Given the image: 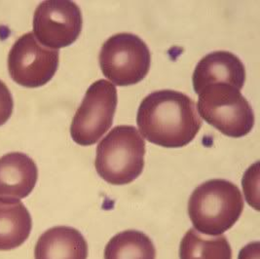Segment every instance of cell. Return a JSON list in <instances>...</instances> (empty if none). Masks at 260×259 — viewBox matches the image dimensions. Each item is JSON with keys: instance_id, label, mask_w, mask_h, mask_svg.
Segmentation results:
<instances>
[{"instance_id": "2", "label": "cell", "mask_w": 260, "mask_h": 259, "mask_svg": "<svg viewBox=\"0 0 260 259\" xmlns=\"http://www.w3.org/2000/svg\"><path fill=\"white\" fill-rule=\"evenodd\" d=\"M244 205L237 185L215 178L202 183L193 191L188 201V215L199 233L221 236L239 220Z\"/></svg>"}, {"instance_id": "16", "label": "cell", "mask_w": 260, "mask_h": 259, "mask_svg": "<svg viewBox=\"0 0 260 259\" xmlns=\"http://www.w3.org/2000/svg\"><path fill=\"white\" fill-rule=\"evenodd\" d=\"M259 242L249 243L243 247L238 259H260Z\"/></svg>"}, {"instance_id": "1", "label": "cell", "mask_w": 260, "mask_h": 259, "mask_svg": "<svg viewBox=\"0 0 260 259\" xmlns=\"http://www.w3.org/2000/svg\"><path fill=\"white\" fill-rule=\"evenodd\" d=\"M142 138L168 148L192 142L203 125L195 102L178 91L161 90L146 95L137 115Z\"/></svg>"}, {"instance_id": "8", "label": "cell", "mask_w": 260, "mask_h": 259, "mask_svg": "<svg viewBox=\"0 0 260 259\" xmlns=\"http://www.w3.org/2000/svg\"><path fill=\"white\" fill-rule=\"evenodd\" d=\"M82 13L69 0L41 2L34 15V35L45 47L54 50L73 44L82 30Z\"/></svg>"}, {"instance_id": "11", "label": "cell", "mask_w": 260, "mask_h": 259, "mask_svg": "<svg viewBox=\"0 0 260 259\" xmlns=\"http://www.w3.org/2000/svg\"><path fill=\"white\" fill-rule=\"evenodd\" d=\"M88 244L84 236L70 226H55L39 237L36 259H87Z\"/></svg>"}, {"instance_id": "6", "label": "cell", "mask_w": 260, "mask_h": 259, "mask_svg": "<svg viewBox=\"0 0 260 259\" xmlns=\"http://www.w3.org/2000/svg\"><path fill=\"white\" fill-rule=\"evenodd\" d=\"M117 103V89L114 84L105 79L93 83L72 119V140L83 146L99 142L112 126Z\"/></svg>"}, {"instance_id": "5", "label": "cell", "mask_w": 260, "mask_h": 259, "mask_svg": "<svg viewBox=\"0 0 260 259\" xmlns=\"http://www.w3.org/2000/svg\"><path fill=\"white\" fill-rule=\"evenodd\" d=\"M99 59L108 80L117 86H130L145 78L150 70L151 54L142 38L124 33L107 39Z\"/></svg>"}, {"instance_id": "3", "label": "cell", "mask_w": 260, "mask_h": 259, "mask_svg": "<svg viewBox=\"0 0 260 259\" xmlns=\"http://www.w3.org/2000/svg\"><path fill=\"white\" fill-rule=\"evenodd\" d=\"M144 155L145 142L138 129L116 126L96 147L95 171L110 184H128L142 175Z\"/></svg>"}, {"instance_id": "13", "label": "cell", "mask_w": 260, "mask_h": 259, "mask_svg": "<svg viewBox=\"0 0 260 259\" xmlns=\"http://www.w3.org/2000/svg\"><path fill=\"white\" fill-rule=\"evenodd\" d=\"M180 259H232V248L224 235L206 237L188 230L180 242Z\"/></svg>"}, {"instance_id": "10", "label": "cell", "mask_w": 260, "mask_h": 259, "mask_svg": "<svg viewBox=\"0 0 260 259\" xmlns=\"http://www.w3.org/2000/svg\"><path fill=\"white\" fill-rule=\"evenodd\" d=\"M38 170L26 154L12 152L0 158V200L20 201L35 189Z\"/></svg>"}, {"instance_id": "15", "label": "cell", "mask_w": 260, "mask_h": 259, "mask_svg": "<svg viewBox=\"0 0 260 259\" xmlns=\"http://www.w3.org/2000/svg\"><path fill=\"white\" fill-rule=\"evenodd\" d=\"M14 101L8 87L0 80V126L4 125L12 115Z\"/></svg>"}, {"instance_id": "14", "label": "cell", "mask_w": 260, "mask_h": 259, "mask_svg": "<svg viewBox=\"0 0 260 259\" xmlns=\"http://www.w3.org/2000/svg\"><path fill=\"white\" fill-rule=\"evenodd\" d=\"M105 259H156V248L151 239L143 232L126 230L107 243Z\"/></svg>"}, {"instance_id": "7", "label": "cell", "mask_w": 260, "mask_h": 259, "mask_svg": "<svg viewBox=\"0 0 260 259\" xmlns=\"http://www.w3.org/2000/svg\"><path fill=\"white\" fill-rule=\"evenodd\" d=\"M59 50L43 46L32 33L21 36L8 55V70L17 84L38 88L47 84L59 68Z\"/></svg>"}, {"instance_id": "9", "label": "cell", "mask_w": 260, "mask_h": 259, "mask_svg": "<svg viewBox=\"0 0 260 259\" xmlns=\"http://www.w3.org/2000/svg\"><path fill=\"white\" fill-rule=\"evenodd\" d=\"M192 81L196 94L213 84H228L241 91L246 81V69L236 55L227 51H216L198 62Z\"/></svg>"}, {"instance_id": "12", "label": "cell", "mask_w": 260, "mask_h": 259, "mask_svg": "<svg viewBox=\"0 0 260 259\" xmlns=\"http://www.w3.org/2000/svg\"><path fill=\"white\" fill-rule=\"evenodd\" d=\"M31 229L30 213L22 202L0 200V250L21 247Z\"/></svg>"}, {"instance_id": "4", "label": "cell", "mask_w": 260, "mask_h": 259, "mask_svg": "<svg viewBox=\"0 0 260 259\" xmlns=\"http://www.w3.org/2000/svg\"><path fill=\"white\" fill-rule=\"evenodd\" d=\"M198 94L197 111L200 117L225 136L242 138L253 128V110L235 87L213 84L204 88Z\"/></svg>"}]
</instances>
